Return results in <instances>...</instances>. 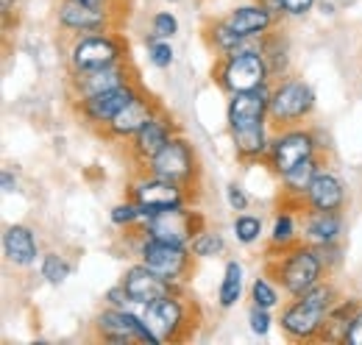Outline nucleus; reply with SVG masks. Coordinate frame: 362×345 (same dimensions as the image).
<instances>
[{"instance_id": "49530a36", "label": "nucleus", "mask_w": 362, "mask_h": 345, "mask_svg": "<svg viewBox=\"0 0 362 345\" xmlns=\"http://www.w3.org/2000/svg\"><path fill=\"white\" fill-rule=\"evenodd\" d=\"M81 3H90V6H98V8H109V11H115V6H117V0H81Z\"/></svg>"}, {"instance_id": "dca6fc26", "label": "nucleus", "mask_w": 362, "mask_h": 345, "mask_svg": "<svg viewBox=\"0 0 362 345\" xmlns=\"http://www.w3.org/2000/svg\"><path fill=\"white\" fill-rule=\"evenodd\" d=\"M159 112H162V103H159L148 89H142L134 100H132L126 109H120V112L115 115V120H112L109 126H103L98 134H100L103 139H109V142H129L136 131L142 129L153 115H159Z\"/></svg>"}, {"instance_id": "473e14b6", "label": "nucleus", "mask_w": 362, "mask_h": 345, "mask_svg": "<svg viewBox=\"0 0 362 345\" xmlns=\"http://www.w3.org/2000/svg\"><path fill=\"white\" fill-rule=\"evenodd\" d=\"M73 270H76V264L64 254H59V251H47L40 259V276L45 279L47 284H53V287H62L73 276Z\"/></svg>"}, {"instance_id": "b1692460", "label": "nucleus", "mask_w": 362, "mask_h": 345, "mask_svg": "<svg viewBox=\"0 0 362 345\" xmlns=\"http://www.w3.org/2000/svg\"><path fill=\"white\" fill-rule=\"evenodd\" d=\"M346 220L343 212H320V209H307L301 212V237L310 245H323V242H340L343 240Z\"/></svg>"}, {"instance_id": "72a5a7b5", "label": "nucleus", "mask_w": 362, "mask_h": 345, "mask_svg": "<svg viewBox=\"0 0 362 345\" xmlns=\"http://www.w3.org/2000/svg\"><path fill=\"white\" fill-rule=\"evenodd\" d=\"M231 234L240 245H257L265 234V223L259 215H251V212H240V215L231 220Z\"/></svg>"}, {"instance_id": "ddd939ff", "label": "nucleus", "mask_w": 362, "mask_h": 345, "mask_svg": "<svg viewBox=\"0 0 362 345\" xmlns=\"http://www.w3.org/2000/svg\"><path fill=\"white\" fill-rule=\"evenodd\" d=\"M206 226V217L201 215L198 209H192L189 204L187 206H176V209H162L153 217L142 220V231L156 237V240H165V242H173V245H189L192 237Z\"/></svg>"}, {"instance_id": "79ce46f5", "label": "nucleus", "mask_w": 362, "mask_h": 345, "mask_svg": "<svg viewBox=\"0 0 362 345\" xmlns=\"http://www.w3.org/2000/svg\"><path fill=\"white\" fill-rule=\"evenodd\" d=\"M103 301H106V306H117V309H136L134 301H132V296L126 293V287H123L120 281H117L115 287H109V290H106Z\"/></svg>"}, {"instance_id": "2f4dec72", "label": "nucleus", "mask_w": 362, "mask_h": 345, "mask_svg": "<svg viewBox=\"0 0 362 345\" xmlns=\"http://www.w3.org/2000/svg\"><path fill=\"white\" fill-rule=\"evenodd\" d=\"M281 287H279V281L273 279L271 273H259L254 281H251V287H248V298L254 306H262V309H279L281 306Z\"/></svg>"}, {"instance_id": "f8f14e48", "label": "nucleus", "mask_w": 362, "mask_h": 345, "mask_svg": "<svg viewBox=\"0 0 362 345\" xmlns=\"http://www.w3.org/2000/svg\"><path fill=\"white\" fill-rule=\"evenodd\" d=\"M142 89H145V86L136 78L132 84H123V86H117V89L92 95V98H84V100H76V103H73V112H76V117H78L87 129H92L98 134L103 126H109V123L115 120V115H117L120 109H126Z\"/></svg>"}, {"instance_id": "aec40b11", "label": "nucleus", "mask_w": 362, "mask_h": 345, "mask_svg": "<svg viewBox=\"0 0 362 345\" xmlns=\"http://www.w3.org/2000/svg\"><path fill=\"white\" fill-rule=\"evenodd\" d=\"M268 106H271V84L251 89V92H237L228 95L226 103V129H248L257 123H271L268 120Z\"/></svg>"}, {"instance_id": "c9c22d12", "label": "nucleus", "mask_w": 362, "mask_h": 345, "mask_svg": "<svg viewBox=\"0 0 362 345\" xmlns=\"http://www.w3.org/2000/svg\"><path fill=\"white\" fill-rule=\"evenodd\" d=\"M109 220H112V226L129 231V228L142 226V209H139V204H136L134 198L126 195V201H120V204H115V206L109 209Z\"/></svg>"}, {"instance_id": "4468645a", "label": "nucleus", "mask_w": 362, "mask_h": 345, "mask_svg": "<svg viewBox=\"0 0 362 345\" xmlns=\"http://www.w3.org/2000/svg\"><path fill=\"white\" fill-rule=\"evenodd\" d=\"M115 14H117V11L98 8V6L81 3V0H56V8H53L56 28L64 31L67 37H78V34H95V31L117 28Z\"/></svg>"}, {"instance_id": "37998d69", "label": "nucleus", "mask_w": 362, "mask_h": 345, "mask_svg": "<svg viewBox=\"0 0 362 345\" xmlns=\"http://www.w3.org/2000/svg\"><path fill=\"white\" fill-rule=\"evenodd\" d=\"M346 345H362V306L354 312L351 323H349V332H346Z\"/></svg>"}, {"instance_id": "1a4fd4ad", "label": "nucleus", "mask_w": 362, "mask_h": 345, "mask_svg": "<svg viewBox=\"0 0 362 345\" xmlns=\"http://www.w3.org/2000/svg\"><path fill=\"white\" fill-rule=\"evenodd\" d=\"M326 153L320 148L317 131L310 126H290V129H276L271 136V151L265 159V168L279 178L287 170H293L296 165H301L304 159Z\"/></svg>"}, {"instance_id": "ea45409f", "label": "nucleus", "mask_w": 362, "mask_h": 345, "mask_svg": "<svg viewBox=\"0 0 362 345\" xmlns=\"http://www.w3.org/2000/svg\"><path fill=\"white\" fill-rule=\"evenodd\" d=\"M315 251L329 276L343 267V242H323V245H315Z\"/></svg>"}, {"instance_id": "f257e3e1", "label": "nucleus", "mask_w": 362, "mask_h": 345, "mask_svg": "<svg viewBox=\"0 0 362 345\" xmlns=\"http://www.w3.org/2000/svg\"><path fill=\"white\" fill-rule=\"evenodd\" d=\"M337 298H340V293H337L334 281L326 279L313 290L284 301L281 312H279V320H276L284 340H290V343H317L320 332L326 326L329 309Z\"/></svg>"}, {"instance_id": "f704fd0d", "label": "nucleus", "mask_w": 362, "mask_h": 345, "mask_svg": "<svg viewBox=\"0 0 362 345\" xmlns=\"http://www.w3.org/2000/svg\"><path fill=\"white\" fill-rule=\"evenodd\" d=\"M145 47H148V62L156 67V70H168L173 67L176 62V50L170 40H159L153 34H145Z\"/></svg>"}, {"instance_id": "7c9ffc66", "label": "nucleus", "mask_w": 362, "mask_h": 345, "mask_svg": "<svg viewBox=\"0 0 362 345\" xmlns=\"http://www.w3.org/2000/svg\"><path fill=\"white\" fill-rule=\"evenodd\" d=\"M226 248H228L226 237L218 228H209V226H204L192 237V242H189V251H192L195 259H218L226 254Z\"/></svg>"}, {"instance_id": "a19ab883", "label": "nucleus", "mask_w": 362, "mask_h": 345, "mask_svg": "<svg viewBox=\"0 0 362 345\" xmlns=\"http://www.w3.org/2000/svg\"><path fill=\"white\" fill-rule=\"evenodd\" d=\"M226 204L231 212H248V206H251V195H248V189L240 184V181H228L226 184Z\"/></svg>"}, {"instance_id": "9d476101", "label": "nucleus", "mask_w": 362, "mask_h": 345, "mask_svg": "<svg viewBox=\"0 0 362 345\" xmlns=\"http://www.w3.org/2000/svg\"><path fill=\"white\" fill-rule=\"evenodd\" d=\"M92 337L112 345H159L136 309L103 306L92 317Z\"/></svg>"}, {"instance_id": "de8ad7c7", "label": "nucleus", "mask_w": 362, "mask_h": 345, "mask_svg": "<svg viewBox=\"0 0 362 345\" xmlns=\"http://www.w3.org/2000/svg\"><path fill=\"white\" fill-rule=\"evenodd\" d=\"M170 3H179V0H170Z\"/></svg>"}, {"instance_id": "e433bc0d", "label": "nucleus", "mask_w": 362, "mask_h": 345, "mask_svg": "<svg viewBox=\"0 0 362 345\" xmlns=\"http://www.w3.org/2000/svg\"><path fill=\"white\" fill-rule=\"evenodd\" d=\"M279 17H290V20H298V17H307L313 8H317V0H265Z\"/></svg>"}, {"instance_id": "c85d7f7f", "label": "nucleus", "mask_w": 362, "mask_h": 345, "mask_svg": "<svg viewBox=\"0 0 362 345\" xmlns=\"http://www.w3.org/2000/svg\"><path fill=\"white\" fill-rule=\"evenodd\" d=\"M243 290H245V267L240 259H226L223 264V279L218 287V306L221 309H234L243 301Z\"/></svg>"}, {"instance_id": "a211bd4d", "label": "nucleus", "mask_w": 362, "mask_h": 345, "mask_svg": "<svg viewBox=\"0 0 362 345\" xmlns=\"http://www.w3.org/2000/svg\"><path fill=\"white\" fill-rule=\"evenodd\" d=\"M120 284L126 287V293L132 296L134 306H145V303H153L165 296H173V293H181L184 284H173L162 276H156L151 267H145L139 259L134 264L126 267V273L120 276Z\"/></svg>"}, {"instance_id": "9b49d317", "label": "nucleus", "mask_w": 362, "mask_h": 345, "mask_svg": "<svg viewBox=\"0 0 362 345\" xmlns=\"http://www.w3.org/2000/svg\"><path fill=\"white\" fill-rule=\"evenodd\" d=\"M139 170L151 172V175H159V178H168V181H176L181 187H189V189H198V178H201V162H198V153L192 148V142L176 134L153 159H148Z\"/></svg>"}, {"instance_id": "a878e982", "label": "nucleus", "mask_w": 362, "mask_h": 345, "mask_svg": "<svg viewBox=\"0 0 362 345\" xmlns=\"http://www.w3.org/2000/svg\"><path fill=\"white\" fill-rule=\"evenodd\" d=\"M301 212L304 209L290 212L287 204L279 206V212L273 215L271 234H268V251H284V248L304 240V237H298L301 234Z\"/></svg>"}, {"instance_id": "cd10ccee", "label": "nucleus", "mask_w": 362, "mask_h": 345, "mask_svg": "<svg viewBox=\"0 0 362 345\" xmlns=\"http://www.w3.org/2000/svg\"><path fill=\"white\" fill-rule=\"evenodd\" d=\"M259 50H262V56H265V62L271 67L273 81L290 73V45H287L284 31H279V25L259 40Z\"/></svg>"}, {"instance_id": "58836bf2", "label": "nucleus", "mask_w": 362, "mask_h": 345, "mask_svg": "<svg viewBox=\"0 0 362 345\" xmlns=\"http://www.w3.org/2000/svg\"><path fill=\"white\" fill-rule=\"evenodd\" d=\"M151 34L159 40H173L179 34V17L173 11H156L151 17Z\"/></svg>"}, {"instance_id": "c756f323", "label": "nucleus", "mask_w": 362, "mask_h": 345, "mask_svg": "<svg viewBox=\"0 0 362 345\" xmlns=\"http://www.w3.org/2000/svg\"><path fill=\"white\" fill-rule=\"evenodd\" d=\"M204 42L209 45V47H212L218 56H223V53L240 50V47L257 42V40H243L240 34H234L226 23L218 17V20H212V23H206V25H204Z\"/></svg>"}, {"instance_id": "423d86ee", "label": "nucleus", "mask_w": 362, "mask_h": 345, "mask_svg": "<svg viewBox=\"0 0 362 345\" xmlns=\"http://www.w3.org/2000/svg\"><path fill=\"white\" fill-rule=\"evenodd\" d=\"M317 95L313 84L304 78L287 73L271 84V106H268V120L271 129H290V126H307V120L315 115Z\"/></svg>"}, {"instance_id": "20e7f679", "label": "nucleus", "mask_w": 362, "mask_h": 345, "mask_svg": "<svg viewBox=\"0 0 362 345\" xmlns=\"http://www.w3.org/2000/svg\"><path fill=\"white\" fill-rule=\"evenodd\" d=\"M212 81L226 95L251 92V89L273 84L271 67H268V62L259 50V40L240 47V50L218 56L215 64H212Z\"/></svg>"}, {"instance_id": "f03ea898", "label": "nucleus", "mask_w": 362, "mask_h": 345, "mask_svg": "<svg viewBox=\"0 0 362 345\" xmlns=\"http://www.w3.org/2000/svg\"><path fill=\"white\" fill-rule=\"evenodd\" d=\"M265 273H271L279 281V287L284 290L287 298H296V296L313 290L320 281L329 279L315 245H310L307 240H301V242H296L284 251H268Z\"/></svg>"}, {"instance_id": "4be33fe9", "label": "nucleus", "mask_w": 362, "mask_h": 345, "mask_svg": "<svg viewBox=\"0 0 362 345\" xmlns=\"http://www.w3.org/2000/svg\"><path fill=\"white\" fill-rule=\"evenodd\" d=\"M349 204V189L346 181L334 170L323 168L315 175L313 187L304 195V206L307 209H320V212H343Z\"/></svg>"}, {"instance_id": "6e6552de", "label": "nucleus", "mask_w": 362, "mask_h": 345, "mask_svg": "<svg viewBox=\"0 0 362 345\" xmlns=\"http://www.w3.org/2000/svg\"><path fill=\"white\" fill-rule=\"evenodd\" d=\"M129 198H134L142 209V220L153 217L162 209H176V206H187L195 201V189L189 187H181L176 181H168V178H159V175H151V172L139 170L129 181Z\"/></svg>"}, {"instance_id": "bb28decb", "label": "nucleus", "mask_w": 362, "mask_h": 345, "mask_svg": "<svg viewBox=\"0 0 362 345\" xmlns=\"http://www.w3.org/2000/svg\"><path fill=\"white\" fill-rule=\"evenodd\" d=\"M360 306H362L360 298L340 296L337 301L332 303V309H329V317H326V326H323L317 343H343L346 340V332H349V323H351V317H354V312Z\"/></svg>"}, {"instance_id": "a18cd8bd", "label": "nucleus", "mask_w": 362, "mask_h": 345, "mask_svg": "<svg viewBox=\"0 0 362 345\" xmlns=\"http://www.w3.org/2000/svg\"><path fill=\"white\" fill-rule=\"evenodd\" d=\"M0 14H3V25L11 28V14L17 17V0H0Z\"/></svg>"}, {"instance_id": "39448f33", "label": "nucleus", "mask_w": 362, "mask_h": 345, "mask_svg": "<svg viewBox=\"0 0 362 345\" xmlns=\"http://www.w3.org/2000/svg\"><path fill=\"white\" fill-rule=\"evenodd\" d=\"M129 234L134 237V257L151 267L156 276L173 281V284H187L195 273V257L189 251V245H173L165 240H156L151 234L142 231V226L129 228Z\"/></svg>"}, {"instance_id": "6ab92c4d", "label": "nucleus", "mask_w": 362, "mask_h": 345, "mask_svg": "<svg viewBox=\"0 0 362 345\" xmlns=\"http://www.w3.org/2000/svg\"><path fill=\"white\" fill-rule=\"evenodd\" d=\"M234 34H240L243 40H262L268 31H273L281 17L273 11L265 0H257V3H243V6H234L228 14L221 17Z\"/></svg>"}, {"instance_id": "5701e85b", "label": "nucleus", "mask_w": 362, "mask_h": 345, "mask_svg": "<svg viewBox=\"0 0 362 345\" xmlns=\"http://www.w3.org/2000/svg\"><path fill=\"white\" fill-rule=\"evenodd\" d=\"M228 134H231L234 156H237L243 165H257V162H265V159H268L271 136H273L271 123H257V126L228 131Z\"/></svg>"}, {"instance_id": "0eeeda50", "label": "nucleus", "mask_w": 362, "mask_h": 345, "mask_svg": "<svg viewBox=\"0 0 362 345\" xmlns=\"http://www.w3.org/2000/svg\"><path fill=\"white\" fill-rule=\"evenodd\" d=\"M117 62H129V42L117 28L95 31V34H78L70 37L67 45V73H87L100 70Z\"/></svg>"}, {"instance_id": "c03bdc74", "label": "nucleus", "mask_w": 362, "mask_h": 345, "mask_svg": "<svg viewBox=\"0 0 362 345\" xmlns=\"http://www.w3.org/2000/svg\"><path fill=\"white\" fill-rule=\"evenodd\" d=\"M17 187H20L17 172L11 170V168H3V172H0V189H3L6 195H11V192H17Z\"/></svg>"}, {"instance_id": "7ed1b4c3", "label": "nucleus", "mask_w": 362, "mask_h": 345, "mask_svg": "<svg viewBox=\"0 0 362 345\" xmlns=\"http://www.w3.org/2000/svg\"><path fill=\"white\" fill-rule=\"evenodd\" d=\"M136 312L142 315L145 326L153 332V337L162 343H184L189 337H195L198 326H201V309L189 296L173 293L165 296L159 301L136 306Z\"/></svg>"}, {"instance_id": "f3484780", "label": "nucleus", "mask_w": 362, "mask_h": 345, "mask_svg": "<svg viewBox=\"0 0 362 345\" xmlns=\"http://www.w3.org/2000/svg\"><path fill=\"white\" fill-rule=\"evenodd\" d=\"M176 134H179V126H176L173 115H168V112L162 109L159 115H153L142 129L136 131L126 145H129L132 159L142 168V165H145L148 159H153V156H156V153H159Z\"/></svg>"}, {"instance_id": "412c9836", "label": "nucleus", "mask_w": 362, "mask_h": 345, "mask_svg": "<svg viewBox=\"0 0 362 345\" xmlns=\"http://www.w3.org/2000/svg\"><path fill=\"white\" fill-rule=\"evenodd\" d=\"M3 257L11 267H34L42 251H40V240H37V231L25 223H8L3 228Z\"/></svg>"}, {"instance_id": "2eb2a0df", "label": "nucleus", "mask_w": 362, "mask_h": 345, "mask_svg": "<svg viewBox=\"0 0 362 345\" xmlns=\"http://www.w3.org/2000/svg\"><path fill=\"white\" fill-rule=\"evenodd\" d=\"M132 81H136L132 62H117V64H109V67H100V70L67 73V95H70V103H76V100L117 89V86L132 84Z\"/></svg>"}, {"instance_id": "393cba45", "label": "nucleus", "mask_w": 362, "mask_h": 345, "mask_svg": "<svg viewBox=\"0 0 362 345\" xmlns=\"http://www.w3.org/2000/svg\"><path fill=\"white\" fill-rule=\"evenodd\" d=\"M326 168V153H315L310 159H304L301 165H296L293 170H287L284 175H279L281 184V201H293V204H304L307 189L313 187L315 175Z\"/></svg>"}, {"instance_id": "4c0bfd02", "label": "nucleus", "mask_w": 362, "mask_h": 345, "mask_svg": "<svg viewBox=\"0 0 362 345\" xmlns=\"http://www.w3.org/2000/svg\"><path fill=\"white\" fill-rule=\"evenodd\" d=\"M273 309H262V306H254L251 303V309H248V329H251V334L254 337H268L273 329Z\"/></svg>"}]
</instances>
